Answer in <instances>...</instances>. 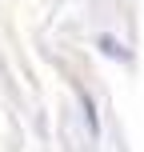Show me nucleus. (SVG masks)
Segmentation results:
<instances>
[{
	"label": "nucleus",
	"instance_id": "obj_1",
	"mask_svg": "<svg viewBox=\"0 0 144 152\" xmlns=\"http://www.w3.org/2000/svg\"><path fill=\"white\" fill-rule=\"evenodd\" d=\"M100 48H104L108 56H124V48H120V40H112V36H100Z\"/></svg>",
	"mask_w": 144,
	"mask_h": 152
}]
</instances>
